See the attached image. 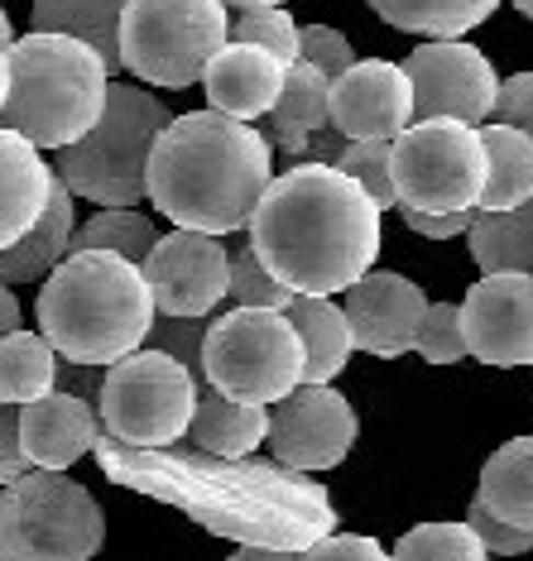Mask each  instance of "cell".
Here are the masks:
<instances>
[{
  "instance_id": "6da1fadb",
  "label": "cell",
  "mask_w": 533,
  "mask_h": 561,
  "mask_svg": "<svg viewBox=\"0 0 533 561\" xmlns=\"http://www.w3.org/2000/svg\"><path fill=\"white\" fill-rule=\"evenodd\" d=\"M250 250L288 293L337 298L379 260V207L337 163H294L260 193Z\"/></svg>"
},
{
  "instance_id": "7a4b0ae2",
  "label": "cell",
  "mask_w": 533,
  "mask_h": 561,
  "mask_svg": "<svg viewBox=\"0 0 533 561\" xmlns=\"http://www.w3.org/2000/svg\"><path fill=\"white\" fill-rule=\"evenodd\" d=\"M274 178V149L250 121L222 111L169 116L149 149L145 197L183 231H246L260 193Z\"/></svg>"
},
{
  "instance_id": "3957f363",
  "label": "cell",
  "mask_w": 533,
  "mask_h": 561,
  "mask_svg": "<svg viewBox=\"0 0 533 561\" xmlns=\"http://www.w3.org/2000/svg\"><path fill=\"white\" fill-rule=\"evenodd\" d=\"M34 317L39 336L72 365H101L145 346L155 298L135 260L116 250H68L44 274Z\"/></svg>"
},
{
  "instance_id": "277c9868",
  "label": "cell",
  "mask_w": 533,
  "mask_h": 561,
  "mask_svg": "<svg viewBox=\"0 0 533 561\" xmlns=\"http://www.w3.org/2000/svg\"><path fill=\"white\" fill-rule=\"evenodd\" d=\"M10 58V92L0 106V125L24 135L34 149H63L82 139L106 106L111 72L72 34L30 30L5 48Z\"/></svg>"
},
{
  "instance_id": "5b68a950",
  "label": "cell",
  "mask_w": 533,
  "mask_h": 561,
  "mask_svg": "<svg viewBox=\"0 0 533 561\" xmlns=\"http://www.w3.org/2000/svg\"><path fill=\"white\" fill-rule=\"evenodd\" d=\"M169 125V111L155 92L131 82L106 87V106L82 139L54 149V173L72 197H87L97 207H139L145 202V169L159 130Z\"/></svg>"
},
{
  "instance_id": "8992f818",
  "label": "cell",
  "mask_w": 533,
  "mask_h": 561,
  "mask_svg": "<svg viewBox=\"0 0 533 561\" xmlns=\"http://www.w3.org/2000/svg\"><path fill=\"white\" fill-rule=\"evenodd\" d=\"M106 542L97 494L63 470L0 484V561H92Z\"/></svg>"
},
{
  "instance_id": "52a82bcc",
  "label": "cell",
  "mask_w": 533,
  "mask_h": 561,
  "mask_svg": "<svg viewBox=\"0 0 533 561\" xmlns=\"http://www.w3.org/2000/svg\"><path fill=\"white\" fill-rule=\"evenodd\" d=\"M226 0H125L121 10V72L183 92L202 82L207 58L226 44Z\"/></svg>"
},
{
  "instance_id": "ba28073f",
  "label": "cell",
  "mask_w": 533,
  "mask_h": 561,
  "mask_svg": "<svg viewBox=\"0 0 533 561\" xmlns=\"http://www.w3.org/2000/svg\"><path fill=\"white\" fill-rule=\"evenodd\" d=\"M197 389V375L183 360H173L155 346H139L101 369L97 417L121 446L169 451L173 442L188 437Z\"/></svg>"
},
{
  "instance_id": "9c48e42d",
  "label": "cell",
  "mask_w": 533,
  "mask_h": 561,
  "mask_svg": "<svg viewBox=\"0 0 533 561\" xmlns=\"http://www.w3.org/2000/svg\"><path fill=\"white\" fill-rule=\"evenodd\" d=\"M202 379L207 389L240 403L284 399L303 385V346L298 331L279 308H231L207 322L202 336Z\"/></svg>"
},
{
  "instance_id": "30bf717a",
  "label": "cell",
  "mask_w": 533,
  "mask_h": 561,
  "mask_svg": "<svg viewBox=\"0 0 533 561\" xmlns=\"http://www.w3.org/2000/svg\"><path fill=\"white\" fill-rule=\"evenodd\" d=\"M389 178L399 207L413 211H462L476 207L486 183L480 130L452 116L409 121L389 139Z\"/></svg>"
},
{
  "instance_id": "8fae6325",
  "label": "cell",
  "mask_w": 533,
  "mask_h": 561,
  "mask_svg": "<svg viewBox=\"0 0 533 561\" xmlns=\"http://www.w3.org/2000/svg\"><path fill=\"white\" fill-rule=\"evenodd\" d=\"M355 437H361L355 408L332 385H294L284 399L270 403V423H264L274 461L288 470H332L347 461Z\"/></svg>"
},
{
  "instance_id": "7c38bea8",
  "label": "cell",
  "mask_w": 533,
  "mask_h": 561,
  "mask_svg": "<svg viewBox=\"0 0 533 561\" xmlns=\"http://www.w3.org/2000/svg\"><path fill=\"white\" fill-rule=\"evenodd\" d=\"M404 78L413 87V121L452 116L466 125L490 121L495 106V78L490 58L466 39H428L399 62Z\"/></svg>"
},
{
  "instance_id": "4fadbf2b",
  "label": "cell",
  "mask_w": 533,
  "mask_h": 561,
  "mask_svg": "<svg viewBox=\"0 0 533 561\" xmlns=\"http://www.w3.org/2000/svg\"><path fill=\"white\" fill-rule=\"evenodd\" d=\"M155 312L163 317H212L226 302V245L207 231H163L139 260Z\"/></svg>"
},
{
  "instance_id": "5bb4252c",
  "label": "cell",
  "mask_w": 533,
  "mask_h": 561,
  "mask_svg": "<svg viewBox=\"0 0 533 561\" xmlns=\"http://www.w3.org/2000/svg\"><path fill=\"white\" fill-rule=\"evenodd\" d=\"M462 308L466 355L480 365H533V274H480Z\"/></svg>"
},
{
  "instance_id": "9a60e30c",
  "label": "cell",
  "mask_w": 533,
  "mask_h": 561,
  "mask_svg": "<svg viewBox=\"0 0 533 561\" xmlns=\"http://www.w3.org/2000/svg\"><path fill=\"white\" fill-rule=\"evenodd\" d=\"M327 121L347 139H395L413 121V87L399 62L355 58L327 82Z\"/></svg>"
},
{
  "instance_id": "2e32d148",
  "label": "cell",
  "mask_w": 533,
  "mask_h": 561,
  "mask_svg": "<svg viewBox=\"0 0 533 561\" xmlns=\"http://www.w3.org/2000/svg\"><path fill=\"white\" fill-rule=\"evenodd\" d=\"M341 293H347L341 312H347L355 351L379 355V360H399L404 351H413V331L428 308L423 288H418L413 278L389 274V270H365Z\"/></svg>"
},
{
  "instance_id": "e0dca14e",
  "label": "cell",
  "mask_w": 533,
  "mask_h": 561,
  "mask_svg": "<svg viewBox=\"0 0 533 561\" xmlns=\"http://www.w3.org/2000/svg\"><path fill=\"white\" fill-rule=\"evenodd\" d=\"M101 442L97 403L48 389L44 399L20 403V451L34 470H68Z\"/></svg>"
},
{
  "instance_id": "ac0fdd59",
  "label": "cell",
  "mask_w": 533,
  "mask_h": 561,
  "mask_svg": "<svg viewBox=\"0 0 533 561\" xmlns=\"http://www.w3.org/2000/svg\"><path fill=\"white\" fill-rule=\"evenodd\" d=\"M284 68L270 48H256V44H240V39H226L217 54L207 58L202 68V92H207V106L222 111V116H236V121H264L284 87Z\"/></svg>"
},
{
  "instance_id": "d6986e66",
  "label": "cell",
  "mask_w": 533,
  "mask_h": 561,
  "mask_svg": "<svg viewBox=\"0 0 533 561\" xmlns=\"http://www.w3.org/2000/svg\"><path fill=\"white\" fill-rule=\"evenodd\" d=\"M48 187H54V169H48L44 149L0 125V245L20 240L39 221V211L48 207Z\"/></svg>"
},
{
  "instance_id": "ffe728a7",
  "label": "cell",
  "mask_w": 533,
  "mask_h": 561,
  "mask_svg": "<svg viewBox=\"0 0 533 561\" xmlns=\"http://www.w3.org/2000/svg\"><path fill=\"white\" fill-rule=\"evenodd\" d=\"M68 187L58 183L54 173V187H48V207L39 211V221L30 226L20 240L0 245V284L15 288V284H39V278L54 270V264L68 254V240H72V226H78V207H72Z\"/></svg>"
},
{
  "instance_id": "44dd1931",
  "label": "cell",
  "mask_w": 533,
  "mask_h": 561,
  "mask_svg": "<svg viewBox=\"0 0 533 561\" xmlns=\"http://www.w3.org/2000/svg\"><path fill=\"white\" fill-rule=\"evenodd\" d=\"M322 125H332L327 121V78L313 68V62L294 58L284 68V87H279V96H274L270 116H264L260 135L270 139V149H279L284 159L298 163L303 145H308Z\"/></svg>"
},
{
  "instance_id": "7402d4cb",
  "label": "cell",
  "mask_w": 533,
  "mask_h": 561,
  "mask_svg": "<svg viewBox=\"0 0 533 561\" xmlns=\"http://www.w3.org/2000/svg\"><path fill=\"white\" fill-rule=\"evenodd\" d=\"M284 317L294 322L298 346H303V385H332L355 351L341 302L313 298V293H294V298L284 302Z\"/></svg>"
},
{
  "instance_id": "603a6c76",
  "label": "cell",
  "mask_w": 533,
  "mask_h": 561,
  "mask_svg": "<svg viewBox=\"0 0 533 561\" xmlns=\"http://www.w3.org/2000/svg\"><path fill=\"white\" fill-rule=\"evenodd\" d=\"M264 423H270V408L264 403H240L226 393L197 389L193 417H188V437L197 442V451L222 456V461H240L264 442Z\"/></svg>"
},
{
  "instance_id": "cb8c5ba5",
  "label": "cell",
  "mask_w": 533,
  "mask_h": 561,
  "mask_svg": "<svg viewBox=\"0 0 533 561\" xmlns=\"http://www.w3.org/2000/svg\"><path fill=\"white\" fill-rule=\"evenodd\" d=\"M480 274H533V197L504 211H472L466 226Z\"/></svg>"
},
{
  "instance_id": "d4e9b609",
  "label": "cell",
  "mask_w": 533,
  "mask_h": 561,
  "mask_svg": "<svg viewBox=\"0 0 533 561\" xmlns=\"http://www.w3.org/2000/svg\"><path fill=\"white\" fill-rule=\"evenodd\" d=\"M480 149H486V183H480L476 207L504 211V207L529 202L533 197V135L490 121L480 130Z\"/></svg>"
},
{
  "instance_id": "484cf974",
  "label": "cell",
  "mask_w": 533,
  "mask_h": 561,
  "mask_svg": "<svg viewBox=\"0 0 533 561\" xmlns=\"http://www.w3.org/2000/svg\"><path fill=\"white\" fill-rule=\"evenodd\" d=\"M121 10H125V0H34L30 24L48 34H72L87 48H97V58L116 78L121 72V44H116Z\"/></svg>"
},
{
  "instance_id": "4316f807",
  "label": "cell",
  "mask_w": 533,
  "mask_h": 561,
  "mask_svg": "<svg viewBox=\"0 0 533 561\" xmlns=\"http://www.w3.org/2000/svg\"><path fill=\"white\" fill-rule=\"evenodd\" d=\"M476 500L495 518L514 523V528H533V437H510L490 456L480 470Z\"/></svg>"
},
{
  "instance_id": "83f0119b",
  "label": "cell",
  "mask_w": 533,
  "mask_h": 561,
  "mask_svg": "<svg viewBox=\"0 0 533 561\" xmlns=\"http://www.w3.org/2000/svg\"><path fill=\"white\" fill-rule=\"evenodd\" d=\"M385 24L423 39H462L476 24H486L500 0H365Z\"/></svg>"
},
{
  "instance_id": "f1b7e54d",
  "label": "cell",
  "mask_w": 533,
  "mask_h": 561,
  "mask_svg": "<svg viewBox=\"0 0 533 561\" xmlns=\"http://www.w3.org/2000/svg\"><path fill=\"white\" fill-rule=\"evenodd\" d=\"M54 365L58 351L48 346L39 331L15 327L10 336H0V403H34L54 389Z\"/></svg>"
},
{
  "instance_id": "f546056e",
  "label": "cell",
  "mask_w": 533,
  "mask_h": 561,
  "mask_svg": "<svg viewBox=\"0 0 533 561\" xmlns=\"http://www.w3.org/2000/svg\"><path fill=\"white\" fill-rule=\"evenodd\" d=\"M159 240L155 221L135 207H101L97 216H87L82 226H72L68 250H116L125 260H145L149 245Z\"/></svg>"
},
{
  "instance_id": "4dcf8cb0",
  "label": "cell",
  "mask_w": 533,
  "mask_h": 561,
  "mask_svg": "<svg viewBox=\"0 0 533 561\" xmlns=\"http://www.w3.org/2000/svg\"><path fill=\"white\" fill-rule=\"evenodd\" d=\"M389 561H490L466 523H418L399 538Z\"/></svg>"
},
{
  "instance_id": "1f68e13d",
  "label": "cell",
  "mask_w": 533,
  "mask_h": 561,
  "mask_svg": "<svg viewBox=\"0 0 533 561\" xmlns=\"http://www.w3.org/2000/svg\"><path fill=\"white\" fill-rule=\"evenodd\" d=\"M226 39L270 48L279 62L298 58V24L284 5H236L231 15H226Z\"/></svg>"
},
{
  "instance_id": "d6a6232c",
  "label": "cell",
  "mask_w": 533,
  "mask_h": 561,
  "mask_svg": "<svg viewBox=\"0 0 533 561\" xmlns=\"http://www.w3.org/2000/svg\"><path fill=\"white\" fill-rule=\"evenodd\" d=\"M288 298H294V293L264 270L260 254L250 250V240L226 250V302H231V308H279L284 312Z\"/></svg>"
},
{
  "instance_id": "836d02e7",
  "label": "cell",
  "mask_w": 533,
  "mask_h": 561,
  "mask_svg": "<svg viewBox=\"0 0 533 561\" xmlns=\"http://www.w3.org/2000/svg\"><path fill=\"white\" fill-rule=\"evenodd\" d=\"M337 169L355 178L365 187V197L375 202L379 211H395V178H389V139H347L337 154Z\"/></svg>"
},
{
  "instance_id": "e575fe53",
  "label": "cell",
  "mask_w": 533,
  "mask_h": 561,
  "mask_svg": "<svg viewBox=\"0 0 533 561\" xmlns=\"http://www.w3.org/2000/svg\"><path fill=\"white\" fill-rule=\"evenodd\" d=\"M413 351L428 365H456L466 360V336H462V308L456 302H428L423 322L413 331Z\"/></svg>"
},
{
  "instance_id": "d590c367",
  "label": "cell",
  "mask_w": 533,
  "mask_h": 561,
  "mask_svg": "<svg viewBox=\"0 0 533 561\" xmlns=\"http://www.w3.org/2000/svg\"><path fill=\"white\" fill-rule=\"evenodd\" d=\"M202 336H207V317H163V312H155V322H149V331H145V346L183 360L202 385Z\"/></svg>"
},
{
  "instance_id": "8d00e7d4",
  "label": "cell",
  "mask_w": 533,
  "mask_h": 561,
  "mask_svg": "<svg viewBox=\"0 0 533 561\" xmlns=\"http://www.w3.org/2000/svg\"><path fill=\"white\" fill-rule=\"evenodd\" d=\"M298 58L313 62V68L332 82L355 62V48H351L347 34L332 30V24H298Z\"/></svg>"
},
{
  "instance_id": "74e56055",
  "label": "cell",
  "mask_w": 533,
  "mask_h": 561,
  "mask_svg": "<svg viewBox=\"0 0 533 561\" xmlns=\"http://www.w3.org/2000/svg\"><path fill=\"white\" fill-rule=\"evenodd\" d=\"M466 528L476 533L486 552H500V557H524V552H533V528H514V523L495 518L480 500H472V508H466Z\"/></svg>"
},
{
  "instance_id": "f35d334b",
  "label": "cell",
  "mask_w": 533,
  "mask_h": 561,
  "mask_svg": "<svg viewBox=\"0 0 533 561\" xmlns=\"http://www.w3.org/2000/svg\"><path fill=\"white\" fill-rule=\"evenodd\" d=\"M490 121L533 135V72H514V78H504L500 87H495Z\"/></svg>"
},
{
  "instance_id": "ab89813d",
  "label": "cell",
  "mask_w": 533,
  "mask_h": 561,
  "mask_svg": "<svg viewBox=\"0 0 533 561\" xmlns=\"http://www.w3.org/2000/svg\"><path fill=\"white\" fill-rule=\"evenodd\" d=\"M298 561H389V552L365 533H332V538H317Z\"/></svg>"
},
{
  "instance_id": "60d3db41",
  "label": "cell",
  "mask_w": 533,
  "mask_h": 561,
  "mask_svg": "<svg viewBox=\"0 0 533 561\" xmlns=\"http://www.w3.org/2000/svg\"><path fill=\"white\" fill-rule=\"evenodd\" d=\"M404 211V226L428 240H452V236H466L472 226V211L476 207H462V211H413V207H399Z\"/></svg>"
},
{
  "instance_id": "b9f144b4",
  "label": "cell",
  "mask_w": 533,
  "mask_h": 561,
  "mask_svg": "<svg viewBox=\"0 0 533 561\" xmlns=\"http://www.w3.org/2000/svg\"><path fill=\"white\" fill-rule=\"evenodd\" d=\"M24 470H34L20 451V408L15 403H0V484L20 480Z\"/></svg>"
},
{
  "instance_id": "7bdbcfd3",
  "label": "cell",
  "mask_w": 533,
  "mask_h": 561,
  "mask_svg": "<svg viewBox=\"0 0 533 561\" xmlns=\"http://www.w3.org/2000/svg\"><path fill=\"white\" fill-rule=\"evenodd\" d=\"M54 389L72 393V399L97 403V393H101V365H72V360H63V355H58V365H54Z\"/></svg>"
},
{
  "instance_id": "ee69618b",
  "label": "cell",
  "mask_w": 533,
  "mask_h": 561,
  "mask_svg": "<svg viewBox=\"0 0 533 561\" xmlns=\"http://www.w3.org/2000/svg\"><path fill=\"white\" fill-rule=\"evenodd\" d=\"M341 145H347V135L341 130H332V125H322L308 145H303V154H298V163H337V154H341Z\"/></svg>"
},
{
  "instance_id": "f6af8a7d",
  "label": "cell",
  "mask_w": 533,
  "mask_h": 561,
  "mask_svg": "<svg viewBox=\"0 0 533 561\" xmlns=\"http://www.w3.org/2000/svg\"><path fill=\"white\" fill-rule=\"evenodd\" d=\"M303 552H284V547H240L226 561H298Z\"/></svg>"
},
{
  "instance_id": "bcb514c9",
  "label": "cell",
  "mask_w": 533,
  "mask_h": 561,
  "mask_svg": "<svg viewBox=\"0 0 533 561\" xmlns=\"http://www.w3.org/2000/svg\"><path fill=\"white\" fill-rule=\"evenodd\" d=\"M20 327V302H15V288L0 284V336H10V331Z\"/></svg>"
},
{
  "instance_id": "7dc6e473",
  "label": "cell",
  "mask_w": 533,
  "mask_h": 561,
  "mask_svg": "<svg viewBox=\"0 0 533 561\" xmlns=\"http://www.w3.org/2000/svg\"><path fill=\"white\" fill-rule=\"evenodd\" d=\"M10 44H15V30H10V10L0 0V48H10Z\"/></svg>"
},
{
  "instance_id": "c3c4849f",
  "label": "cell",
  "mask_w": 533,
  "mask_h": 561,
  "mask_svg": "<svg viewBox=\"0 0 533 561\" xmlns=\"http://www.w3.org/2000/svg\"><path fill=\"white\" fill-rule=\"evenodd\" d=\"M5 92H10V58H5V48H0V106H5Z\"/></svg>"
},
{
  "instance_id": "681fc988",
  "label": "cell",
  "mask_w": 533,
  "mask_h": 561,
  "mask_svg": "<svg viewBox=\"0 0 533 561\" xmlns=\"http://www.w3.org/2000/svg\"><path fill=\"white\" fill-rule=\"evenodd\" d=\"M236 5H284V0H226V10H236Z\"/></svg>"
},
{
  "instance_id": "f907efd6",
  "label": "cell",
  "mask_w": 533,
  "mask_h": 561,
  "mask_svg": "<svg viewBox=\"0 0 533 561\" xmlns=\"http://www.w3.org/2000/svg\"><path fill=\"white\" fill-rule=\"evenodd\" d=\"M514 10H519L524 20H533V0H514Z\"/></svg>"
}]
</instances>
